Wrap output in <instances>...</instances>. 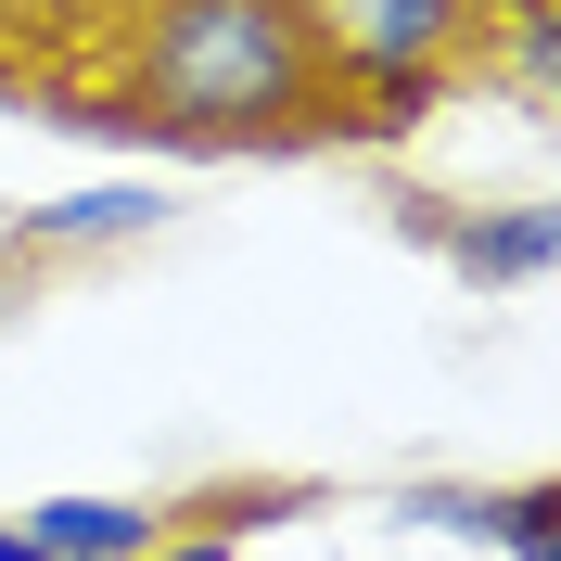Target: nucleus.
<instances>
[{
	"label": "nucleus",
	"mask_w": 561,
	"mask_h": 561,
	"mask_svg": "<svg viewBox=\"0 0 561 561\" xmlns=\"http://www.w3.org/2000/svg\"><path fill=\"white\" fill-rule=\"evenodd\" d=\"M167 217L179 205L153 192V179H90V192H65V205L13 217V255H115V243H153Z\"/></svg>",
	"instance_id": "3"
},
{
	"label": "nucleus",
	"mask_w": 561,
	"mask_h": 561,
	"mask_svg": "<svg viewBox=\"0 0 561 561\" xmlns=\"http://www.w3.org/2000/svg\"><path fill=\"white\" fill-rule=\"evenodd\" d=\"M497 561H561V485H511V524H497Z\"/></svg>",
	"instance_id": "7"
},
{
	"label": "nucleus",
	"mask_w": 561,
	"mask_h": 561,
	"mask_svg": "<svg viewBox=\"0 0 561 561\" xmlns=\"http://www.w3.org/2000/svg\"><path fill=\"white\" fill-rule=\"evenodd\" d=\"M319 90V0H115V115H140L153 153H294Z\"/></svg>",
	"instance_id": "1"
},
{
	"label": "nucleus",
	"mask_w": 561,
	"mask_h": 561,
	"mask_svg": "<svg viewBox=\"0 0 561 561\" xmlns=\"http://www.w3.org/2000/svg\"><path fill=\"white\" fill-rule=\"evenodd\" d=\"M396 524L459 536V549H497V524H511V485H409V497H396Z\"/></svg>",
	"instance_id": "6"
},
{
	"label": "nucleus",
	"mask_w": 561,
	"mask_h": 561,
	"mask_svg": "<svg viewBox=\"0 0 561 561\" xmlns=\"http://www.w3.org/2000/svg\"><path fill=\"white\" fill-rule=\"evenodd\" d=\"M332 77H459L485 65V0H319Z\"/></svg>",
	"instance_id": "2"
},
{
	"label": "nucleus",
	"mask_w": 561,
	"mask_h": 561,
	"mask_svg": "<svg viewBox=\"0 0 561 561\" xmlns=\"http://www.w3.org/2000/svg\"><path fill=\"white\" fill-rule=\"evenodd\" d=\"M153 536H167V511H140V497H38L26 511L38 561H140Z\"/></svg>",
	"instance_id": "5"
},
{
	"label": "nucleus",
	"mask_w": 561,
	"mask_h": 561,
	"mask_svg": "<svg viewBox=\"0 0 561 561\" xmlns=\"http://www.w3.org/2000/svg\"><path fill=\"white\" fill-rule=\"evenodd\" d=\"M140 561H243V536H205V524H167Z\"/></svg>",
	"instance_id": "8"
},
{
	"label": "nucleus",
	"mask_w": 561,
	"mask_h": 561,
	"mask_svg": "<svg viewBox=\"0 0 561 561\" xmlns=\"http://www.w3.org/2000/svg\"><path fill=\"white\" fill-rule=\"evenodd\" d=\"M0 561H38V549H26V524H0Z\"/></svg>",
	"instance_id": "10"
},
{
	"label": "nucleus",
	"mask_w": 561,
	"mask_h": 561,
	"mask_svg": "<svg viewBox=\"0 0 561 561\" xmlns=\"http://www.w3.org/2000/svg\"><path fill=\"white\" fill-rule=\"evenodd\" d=\"M13 307H26V255L0 243V332H13Z\"/></svg>",
	"instance_id": "9"
},
{
	"label": "nucleus",
	"mask_w": 561,
	"mask_h": 561,
	"mask_svg": "<svg viewBox=\"0 0 561 561\" xmlns=\"http://www.w3.org/2000/svg\"><path fill=\"white\" fill-rule=\"evenodd\" d=\"M434 243H447V268L472 280V294H524V280L561 268V217L549 205H472V217H447Z\"/></svg>",
	"instance_id": "4"
}]
</instances>
